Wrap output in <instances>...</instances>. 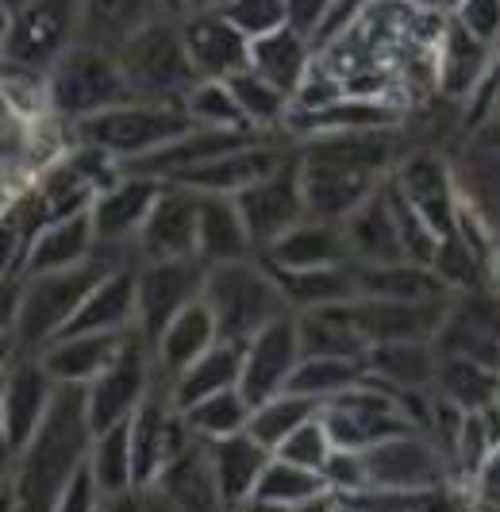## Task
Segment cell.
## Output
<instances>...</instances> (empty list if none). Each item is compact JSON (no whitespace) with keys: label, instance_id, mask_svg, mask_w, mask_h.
Returning a JSON list of instances; mask_svg holds the SVG:
<instances>
[{"label":"cell","instance_id":"cell-1","mask_svg":"<svg viewBox=\"0 0 500 512\" xmlns=\"http://www.w3.org/2000/svg\"><path fill=\"white\" fill-rule=\"evenodd\" d=\"M93 447L89 424V385H58L54 405L12 466L8 512H54L62 489L70 486L77 466H85Z\"/></svg>","mask_w":500,"mask_h":512},{"label":"cell","instance_id":"cell-2","mask_svg":"<svg viewBox=\"0 0 500 512\" xmlns=\"http://www.w3.org/2000/svg\"><path fill=\"white\" fill-rule=\"evenodd\" d=\"M112 270L100 262L97 255H89V262H81L74 270H54V274H39V278H27L20 285V297L12 308V343L20 355H35L50 347L58 335L66 332V324L74 320V312L89 293L97 289Z\"/></svg>","mask_w":500,"mask_h":512},{"label":"cell","instance_id":"cell-3","mask_svg":"<svg viewBox=\"0 0 500 512\" xmlns=\"http://www.w3.org/2000/svg\"><path fill=\"white\" fill-rule=\"evenodd\" d=\"M81 147H97L112 158H147L197 131L185 101H127L77 120Z\"/></svg>","mask_w":500,"mask_h":512},{"label":"cell","instance_id":"cell-4","mask_svg":"<svg viewBox=\"0 0 500 512\" xmlns=\"http://www.w3.org/2000/svg\"><path fill=\"white\" fill-rule=\"evenodd\" d=\"M204 305L216 312L220 339H235V343H250L266 324L293 312L281 285L274 282V274L266 270V262L254 266L250 258L208 266Z\"/></svg>","mask_w":500,"mask_h":512},{"label":"cell","instance_id":"cell-5","mask_svg":"<svg viewBox=\"0 0 500 512\" xmlns=\"http://www.w3.org/2000/svg\"><path fill=\"white\" fill-rule=\"evenodd\" d=\"M47 93L50 108L66 120H85V116H97L104 108H116V104L135 101L131 97V85L124 77L120 58H112L100 47H70L54 62V70L47 77Z\"/></svg>","mask_w":500,"mask_h":512},{"label":"cell","instance_id":"cell-6","mask_svg":"<svg viewBox=\"0 0 500 512\" xmlns=\"http://www.w3.org/2000/svg\"><path fill=\"white\" fill-rule=\"evenodd\" d=\"M120 66L135 101H185L200 81L185 51V35L162 20H150L127 43Z\"/></svg>","mask_w":500,"mask_h":512},{"label":"cell","instance_id":"cell-7","mask_svg":"<svg viewBox=\"0 0 500 512\" xmlns=\"http://www.w3.org/2000/svg\"><path fill=\"white\" fill-rule=\"evenodd\" d=\"M4 58L16 74H39L70 51L77 27V0H27L24 8L8 12Z\"/></svg>","mask_w":500,"mask_h":512},{"label":"cell","instance_id":"cell-8","mask_svg":"<svg viewBox=\"0 0 500 512\" xmlns=\"http://www.w3.org/2000/svg\"><path fill=\"white\" fill-rule=\"evenodd\" d=\"M204 278L208 266L200 258H166V262H143L135 285H139V320L135 332L150 343V351L158 347L162 332L174 324L177 312L204 297Z\"/></svg>","mask_w":500,"mask_h":512},{"label":"cell","instance_id":"cell-9","mask_svg":"<svg viewBox=\"0 0 500 512\" xmlns=\"http://www.w3.org/2000/svg\"><path fill=\"white\" fill-rule=\"evenodd\" d=\"M150 385H154V351L139 332H131L120 347L116 362L89 385V424L93 436L108 432L116 424H127L139 405L147 401Z\"/></svg>","mask_w":500,"mask_h":512},{"label":"cell","instance_id":"cell-10","mask_svg":"<svg viewBox=\"0 0 500 512\" xmlns=\"http://www.w3.org/2000/svg\"><path fill=\"white\" fill-rule=\"evenodd\" d=\"M362 459H366V478H370L366 489L416 493V489L450 486V478H454L443 447L427 432H404L385 443H374L370 451H362Z\"/></svg>","mask_w":500,"mask_h":512},{"label":"cell","instance_id":"cell-11","mask_svg":"<svg viewBox=\"0 0 500 512\" xmlns=\"http://www.w3.org/2000/svg\"><path fill=\"white\" fill-rule=\"evenodd\" d=\"M54 393H58V382L50 378L43 359L20 355L8 366V374H4V401H0V436H4V451L12 459L24 455L27 443L39 436L50 405H54Z\"/></svg>","mask_w":500,"mask_h":512},{"label":"cell","instance_id":"cell-12","mask_svg":"<svg viewBox=\"0 0 500 512\" xmlns=\"http://www.w3.org/2000/svg\"><path fill=\"white\" fill-rule=\"evenodd\" d=\"M304 359V347H300V320L293 312H285L281 320L266 324L262 332L247 343V359H243V397L250 405H266L285 393V385L293 378L297 362Z\"/></svg>","mask_w":500,"mask_h":512},{"label":"cell","instance_id":"cell-13","mask_svg":"<svg viewBox=\"0 0 500 512\" xmlns=\"http://www.w3.org/2000/svg\"><path fill=\"white\" fill-rule=\"evenodd\" d=\"M235 205L243 212L254 251H270L285 231H293L300 220H308L304 193H300V170H289L285 162L270 178L254 181L250 189L235 193Z\"/></svg>","mask_w":500,"mask_h":512},{"label":"cell","instance_id":"cell-14","mask_svg":"<svg viewBox=\"0 0 500 512\" xmlns=\"http://www.w3.org/2000/svg\"><path fill=\"white\" fill-rule=\"evenodd\" d=\"M350 312L370 347L377 343H427L431 335L443 332L450 316L447 301H377V297L350 301Z\"/></svg>","mask_w":500,"mask_h":512},{"label":"cell","instance_id":"cell-15","mask_svg":"<svg viewBox=\"0 0 500 512\" xmlns=\"http://www.w3.org/2000/svg\"><path fill=\"white\" fill-rule=\"evenodd\" d=\"M185 51L200 81H231L250 70V39L227 20L224 12H197L185 27Z\"/></svg>","mask_w":500,"mask_h":512},{"label":"cell","instance_id":"cell-16","mask_svg":"<svg viewBox=\"0 0 500 512\" xmlns=\"http://www.w3.org/2000/svg\"><path fill=\"white\" fill-rule=\"evenodd\" d=\"M197 220L200 193L197 189H166L154 205L150 220L139 231V255L143 262H166V258H197Z\"/></svg>","mask_w":500,"mask_h":512},{"label":"cell","instance_id":"cell-17","mask_svg":"<svg viewBox=\"0 0 500 512\" xmlns=\"http://www.w3.org/2000/svg\"><path fill=\"white\" fill-rule=\"evenodd\" d=\"M374 185L377 174H366V170L320 166V162L300 166L304 208L312 220H327V224H347L350 216L374 197Z\"/></svg>","mask_w":500,"mask_h":512},{"label":"cell","instance_id":"cell-18","mask_svg":"<svg viewBox=\"0 0 500 512\" xmlns=\"http://www.w3.org/2000/svg\"><path fill=\"white\" fill-rule=\"evenodd\" d=\"M162 193H166L162 181L139 178V174L108 185L89 208L93 228H97V243H135L154 205L162 201Z\"/></svg>","mask_w":500,"mask_h":512},{"label":"cell","instance_id":"cell-19","mask_svg":"<svg viewBox=\"0 0 500 512\" xmlns=\"http://www.w3.org/2000/svg\"><path fill=\"white\" fill-rule=\"evenodd\" d=\"M135 274L139 270H116V274H108L89 293V301L77 308L74 320L66 324V332L58 335V339H70V335L135 332V320H139V285H135Z\"/></svg>","mask_w":500,"mask_h":512},{"label":"cell","instance_id":"cell-20","mask_svg":"<svg viewBox=\"0 0 500 512\" xmlns=\"http://www.w3.org/2000/svg\"><path fill=\"white\" fill-rule=\"evenodd\" d=\"M266 266L277 270H324V266H350V243L343 224L327 220H300L293 231H285L270 251H262Z\"/></svg>","mask_w":500,"mask_h":512},{"label":"cell","instance_id":"cell-21","mask_svg":"<svg viewBox=\"0 0 500 512\" xmlns=\"http://www.w3.org/2000/svg\"><path fill=\"white\" fill-rule=\"evenodd\" d=\"M93 247H97V228H93V216L89 212L54 220V224H47V228L27 243L16 274L39 278V274H54V270H74L81 262H89Z\"/></svg>","mask_w":500,"mask_h":512},{"label":"cell","instance_id":"cell-22","mask_svg":"<svg viewBox=\"0 0 500 512\" xmlns=\"http://www.w3.org/2000/svg\"><path fill=\"white\" fill-rule=\"evenodd\" d=\"M274 451L262 447L250 432H239V436H227L208 443V462H212V478H216V489L224 497L227 512H239L254 497L258 489V478L262 470L270 466Z\"/></svg>","mask_w":500,"mask_h":512},{"label":"cell","instance_id":"cell-23","mask_svg":"<svg viewBox=\"0 0 500 512\" xmlns=\"http://www.w3.org/2000/svg\"><path fill=\"white\" fill-rule=\"evenodd\" d=\"M220 343V324H216V312L204 305V297L193 301L185 312H177L174 324L162 332L158 347H154V370L158 378L174 385L200 355H208L212 347Z\"/></svg>","mask_w":500,"mask_h":512},{"label":"cell","instance_id":"cell-24","mask_svg":"<svg viewBox=\"0 0 500 512\" xmlns=\"http://www.w3.org/2000/svg\"><path fill=\"white\" fill-rule=\"evenodd\" d=\"M254 255V239H250L243 212L235 205V197H216V193H200V220H197V258L204 266H220V262H243Z\"/></svg>","mask_w":500,"mask_h":512},{"label":"cell","instance_id":"cell-25","mask_svg":"<svg viewBox=\"0 0 500 512\" xmlns=\"http://www.w3.org/2000/svg\"><path fill=\"white\" fill-rule=\"evenodd\" d=\"M131 332L116 335H70V339H58L39 351L43 366L50 370V378L58 385H93L116 362L124 339Z\"/></svg>","mask_w":500,"mask_h":512},{"label":"cell","instance_id":"cell-26","mask_svg":"<svg viewBox=\"0 0 500 512\" xmlns=\"http://www.w3.org/2000/svg\"><path fill=\"white\" fill-rule=\"evenodd\" d=\"M347 243H350V258L358 266H389V262H408L404 255V243H400L397 220H393V208H389V197L374 193L366 205L350 216L347 224Z\"/></svg>","mask_w":500,"mask_h":512},{"label":"cell","instance_id":"cell-27","mask_svg":"<svg viewBox=\"0 0 500 512\" xmlns=\"http://www.w3.org/2000/svg\"><path fill=\"white\" fill-rule=\"evenodd\" d=\"M277 166H281V158H277L274 151H266V147H243V151L224 154V158H216V162H208V166L185 170V174H177L174 181L185 185V189H197V193L235 197V193L250 189L254 181L270 178Z\"/></svg>","mask_w":500,"mask_h":512},{"label":"cell","instance_id":"cell-28","mask_svg":"<svg viewBox=\"0 0 500 512\" xmlns=\"http://www.w3.org/2000/svg\"><path fill=\"white\" fill-rule=\"evenodd\" d=\"M358 297L377 301H447V282L420 262H389V266H358L354 262Z\"/></svg>","mask_w":500,"mask_h":512},{"label":"cell","instance_id":"cell-29","mask_svg":"<svg viewBox=\"0 0 500 512\" xmlns=\"http://www.w3.org/2000/svg\"><path fill=\"white\" fill-rule=\"evenodd\" d=\"M443 355L431 343H377L366 351V374L389 389H420L427 393L439 382Z\"/></svg>","mask_w":500,"mask_h":512},{"label":"cell","instance_id":"cell-30","mask_svg":"<svg viewBox=\"0 0 500 512\" xmlns=\"http://www.w3.org/2000/svg\"><path fill=\"white\" fill-rule=\"evenodd\" d=\"M250 70L262 74L270 85H277L285 97H297V89L304 85L308 70H312L308 39L293 27H281V31L262 35V39H250Z\"/></svg>","mask_w":500,"mask_h":512},{"label":"cell","instance_id":"cell-31","mask_svg":"<svg viewBox=\"0 0 500 512\" xmlns=\"http://www.w3.org/2000/svg\"><path fill=\"white\" fill-rule=\"evenodd\" d=\"M243 359H247V343H235V339H220L208 355H200L181 378L174 382V405L177 409H189L212 393H224L243 382Z\"/></svg>","mask_w":500,"mask_h":512},{"label":"cell","instance_id":"cell-32","mask_svg":"<svg viewBox=\"0 0 500 512\" xmlns=\"http://www.w3.org/2000/svg\"><path fill=\"white\" fill-rule=\"evenodd\" d=\"M281 285L289 308H327V305H350L358 301V282H354V262L350 266H324V270H277L266 266Z\"/></svg>","mask_w":500,"mask_h":512},{"label":"cell","instance_id":"cell-33","mask_svg":"<svg viewBox=\"0 0 500 512\" xmlns=\"http://www.w3.org/2000/svg\"><path fill=\"white\" fill-rule=\"evenodd\" d=\"M300 347L304 355H335V359H366L370 343L362 339L350 305H327L300 312Z\"/></svg>","mask_w":500,"mask_h":512},{"label":"cell","instance_id":"cell-34","mask_svg":"<svg viewBox=\"0 0 500 512\" xmlns=\"http://www.w3.org/2000/svg\"><path fill=\"white\" fill-rule=\"evenodd\" d=\"M435 389H439V397H447L450 405H458L462 412H481L500 401V374L474 359L443 355Z\"/></svg>","mask_w":500,"mask_h":512},{"label":"cell","instance_id":"cell-35","mask_svg":"<svg viewBox=\"0 0 500 512\" xmlns=\"http://www.w3.org/2000/svg\"><path fill=\"white\" fill-rule=\"evenodd\" d=\"M366 378V359H335V355H304L285 385V393L312 397V401H331L347 393Z\"/></svg>","mask_w":500,"mask_h":512},{"label":"cell","instance_id":"cell-36","mask_svg":"<svg viewBox=\"0 0 500 512\" xmlns=\"http://www.w3.org/2000/svg\"><path fill=\"white\" fill-rule=\"evenodd\" d=\"M147 12L150 0H85L81 20L89 31V47H100V51H104V43L127 47L150 24Z\"/></svg>","mask_w":500,"mask_h":512},{"label":"cell","instance_id":"cell-37","mask_svg":"<svg viewBox=\"0 0 500 512\" xmlns=\"http://www.w3.org/2000/svg\"><path fill=\"white\" fill-rule=\"evenodd\" d=\"M250 412H254V405L243 397V389L235 385V389L212 393V397H204V401H197V405L181 409V416H185V424L193 428V436L204 439V443H216V439L247 432Z\"/></svg>","mask_w":500,"mask_h":512},{"label":"cell","instance_id":"cell-38","mask_svg":"<svg viewBox=\"0 0 500 512\" xmlns=\"http://www.w3.org/2000/svg\"><path fill=\"white\" fill-rule=\"evenodd\" d=\"M89 470H93V478H97V486H100V493H104V497H116V493L135 489L131 420L93 436V447H89Z\"/></svg>","mask_w":500,"mask_h":512},{"label":"cell","instance_id":"cell-39","mask_svg":"<svg viewBox=\"0 0 500 512\" xmlns=\"http://www.w3.org/2000/svg\"><path fill=\"white\" fill-rule=\"evenodd\" d=\"M485 47H489V43L474 39L458 20H450L447 31H443V39H439V85H443L447 93H466L477 77H481Z\"/></svg>","mask_w":500,"mask_h":512},{"label":"cell","instance_id":"cell-40","mask_svg":"<svg viewBox=\"0 0 500 512\" xmlns=\"http://www.w3.org/2000/svg\"><path fill=\"white\" fill-rule=\"evenodd\" d=\"M312 416H320V401L297 397V393H281V397H274V401H266V405H258V409L250 412L247 432L258 439L262 447L277 451V447L293 436L300 424H308Z\"/></svg>","mask_w":500,"mask_h":512},{"label":"cell","instance_id":"cell-41","mask_svg":"<svg viewBox=\"0 0 500 512\" xmlns=\"http://www.w3.org/2000/svg\"><path fill=\"white\" fill-rule=\"evenodd\" d=\"M320 493H331L320 470H304V466H293V462L274 455L270 466L262 470L258 489H254L250 501H274V505H293V509H300V505H308Z\"/></svg>","mask_w":500,"mask_h":512},{"label":"cell","instance_id":"cell-42","mask_svg":"<svg viewBox=\"0 0 500 512\" xmlns=\"http://www.w3.org/2000/svg\"><path fill=\"white\" fill-rule=\"evenodd\" d=\"M227 89H231V97L239 101L243 108V116H247L250 128H274V124H285L289 120V112H293V97H285L277 85H270L262 74H254V70H243V74H235L227 81Z\"/></svg>","mask_w":500,"mask_h":512},{"label":"cell","instance_id":"cell-43","mask_svg":"<svg viewBox=\"0 0 500 512\" xmlns=\"http://www.w3.org/2000/svg\"><path fill=\"white\" fill-rule=\"evenodd\" d=\"M189 104V116L197 128H220V131H250L247 116L239 101L231 97L227 81H197L193 93L185 97Z\"/></svg>","mask_w":500,"mask_h":512},{"label":"cell","instance_id":"cell-44","mask_svg":"<svg viewBox=\"0 0 500 512\" xmlns=\"http://www.w3.org/2000/svg\"><path fill=\"white\" fill-rule=\"evenodd\" d=\"M274 455H277V459H285V462H293V466L320 470V474H324L327 459L335 455V443H331V436H327L324 420H320V416H312L308 424H300L297 432H293V436L277 447Z\"/></svg>","mask_w":500,"mask_h":512},{"label":"cell","instance_id":"cell-45","mask_svg":"<svg viewBox=\"0 0 500 512\" xmlns=\"http://www.w3.org/2000/svg\"><path fill=\"white\" fill-rule=\"evenodd\" d=\"M220 12H224L227 20L239 27L247 39H262V35H274L281 27H289L285 0H227Z\"/></svg>","mask_w":500,"mask_h":512},{"label":"cell","instance_id":"cell-46","mask_svg":"<svg viewBox=\"0 0 500 512\" xmlns=\"http://www.w3.org/2000/svg\"><path fill=\"white\" fill-rule=\"evenodd\" d=\"M324 482L335 497H350V493H358V489L370 486L362 451H335L324 466Z\"/></svg>","mask_w":500,"mask_h":512},{"label":"cell","instance_id":"cell-47","mask_svg":"<svg viewBox=\"0 0 500 512\" xmlns=\"http://www.w3.org/2000/svg\"><path fill=\"white\" fill-rule=\"evenodd\" d=\"M100 501H104V493H100L97 478L89 470V459H85V466H77V474L70 478V486L62 489L54 512H100Z\"/></svg>","mask_w":500,"mask_h":512},{"label":"cell","instance_id":"cell-48","mask_svg":"<svg viewBox=\"0 0 500 512\" xmlns=\"http://www.w3.org/2000/svg\"><path fill=\"white\" fill-rule=\"evenodd\" d=\"M454 20L466 27L474 39L493 43L500 31V0H462Z\"/></svg>","mask_w":500,"mask_h":512},{"label":"cell","instance_id":"cell-49","mask_svg":"<svg viewBox=\"0 0 500 512\" xmlns=\"http://www.w3.org/2000/svg\"><path fill=\"white\" fill-rule=\"evenodd\" d=\"M335 0H285V12H289V27L300 31L304 39L316 35L324 27L327 12H331Z\"/></svg>","mask_w":500,"mask_h":512},{"label":"cell","instance_id":"cell-50","mask_svg":"<svg viewBox=\"0 0 500 512\" xmlns=\"http://www.w3.org/2000/svg\"><path fill=\"white\" fill-rule=\"evenodd\" d=\"M100 512H150V489H127L116 497H104Z\"/></svg>","mask_w":500,"mask_h":512},{"label":"cell","instance_id":"cell-51","mask_svg":"<svg viewBox=\"0 0 500 512\" xmlns=\"http://www.w3.org/2000/svg\"><path fill=\"white\" fill-rule=\"evenodd\" d=\"M477 497H489V501H500V443L493 447V455L485 462L481 478H477ZM474 497V501H477Z\"/></svg>","mask_w":500,"mask_h":512},{"label":"cell","instance_id":"cell-52","mask_svg":"<svg viewBox=\"0 0 500 512\" xmlns=\"http://www.w3.org/2000/svg\"><path fill=\"white\" fill-rule=\"evenodd\" d=\"M339 509V497L335 493H320V497H312L308 505H300L297 512H335Z\"/></svg>","mask_w":500,"mask_h":512},{"label":"cell","instance_id":"cell-53","mask_svg":"<svg viewBox=\"0 0 500 512\" xmlns=\"http://www.w3.org/2000/svg\"><path fill=\"white\" fill-rule=\"evenodd\" d=\"M177 4H181V8H189V12L197 16V12H220L227 0H177Z\"/></svg>","mask_w":500,"mask_h":512},{"label":"cell","instance_id":"cell-54","mask_svg":"<svg viewBox=\"0 0 500 512\" xmlns=\"http://www.w3.org/2000/svg\"><path fill=\"white\" fill-rule=\"evenodd\" d=\"M239 512H297L293 505H274V501H247Z\"/></svg>","mask_w":500,"mask_h":512},{"label":"cell","instance_id":"cell-55","mask_svg":"<svg viewBox=\"0 0 500 512\" xmlns=\"http://www.w3.org/2000/svg\"><path fill=\"white\" fill-rule=\"evenodd\" d=\"M485 266H489V282H493V289L500 293V247H497V251H489Z\"/></svg>","mask_w":500,"mask_h":512},{"label":"cell","instance_id":"cell-56","mask_svg":"<svg viewBox=\"0 0 500 512\" xmlns=\"http://www.w3.org/2000/svg\"><path fill=\"white\" fill-rule=\"evenodd\" d=\"M474 512H500V501H489V497H477Z\"/></svg>","mask_w":500,"mask_h":512},{"label":"cell","instance_id":"cell-57","mask_svg":"<svg viewBox=\"0 0 500 512\" xmlns=\"http://www.w3.org/2000/svg\"><path fill=\"white\" fill-rule=\"evenodd\" d=\"M408 4H416V8H439L443 0H408Z\"/></svg>","mask_w":500,"mask_h":512},{"label":"cell","instance_id":"cell-58","mask_svg":"<svg viewBox=\"0 0 500 512\" xmlns=\"http://www.w3.org/2000/svg\"><path fill=\"white\" fill-rule=\"evenodd\" d=\"M335 512H366V509H358V505H350V501H339V509Z\"/></svg>","mask_w":500,"mask_h":512},{"label":"cell","instance_id":"cell-59","mask_svg":"<svg viewBox=\"0 0 500 512\" xmlns=\"http://www.w3.org/2000/svg\"><path fill=\"white\" fill-rule=\"evenodd\" d=\"M454 4H462V0H454Z\"/></svg>","mask_w":500,"mask_h":512}]
</instances>
